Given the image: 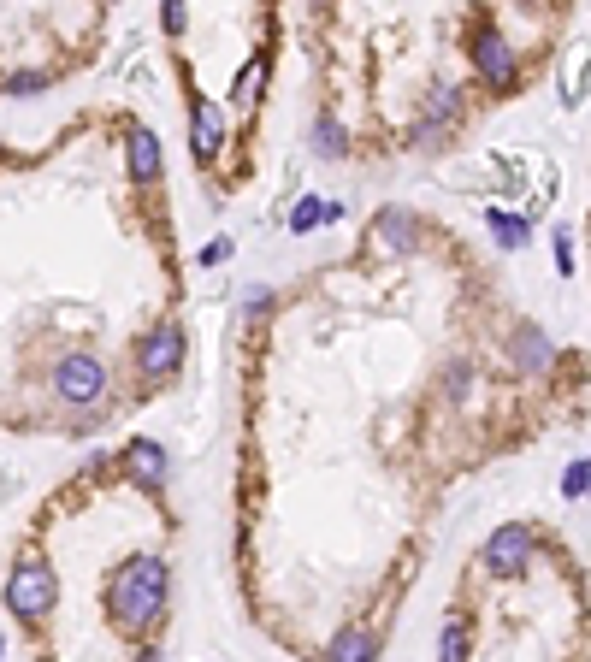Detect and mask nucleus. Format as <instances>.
<instances>
[{"label":"nucleus","instance_id":"3","mask_svg":"<svg viewBox=\"0 0 591 662\" xmlns=\"http://www.w3.org/2000/svg\"><path fill=\"white\" fill-rule=\"evenodd\" d=\"M101 391H107V373H101L95 355H66L54 367V397L66 402V408H89Z\"/></svg>","mask_w":591,"mask_h":662},{"label":"nucleus","instance_id":"6","mask_svg":"<svg viewBox=\"0 0 591 662\" xmlns=\"http://www.w3.org/2000/svg\"><path fill=\"white\" fill-rule=\"evenodd\" d=\"M379 657V639L373 633H361V627H343L337 639H331V657L326 662H373Z\"/></svg>","mask_w":591,"mask_h":662},{"label":"nucleus","instance_id":"5","mask_svg":"<svg viewBox=\"0 0 591 662\" xmlns=\"http://www.w3.org/2000/svg\"><path fill=\"white\" fill-rule=\"evenodd\" d=\"M178 361H184V337L178 326H160L142 349H136V367L148 373V379H166V373H178Z\"/></svg>","mask_w":591,"mask_h":662},{"label":"nucleus","instance_id":"11","mask_svg":"<svg viewBox=\"0 0 591 662\" xmlns=\"http://www.w3.org/2000/svg\"><path fill=\"white\" fill-rule=\"evenodd\" d=\"M326 213H337V207H326V201H302V207L290 213V231H314V225H320Z\"/></svg>","mask_w":591,"mask_h":662},{"label":"nucleus","instance_id":"4","mask_svg":"<svg viewBox=\"0 0 591 662\" xmlns=\"http://www.w3.org/2000/svg\"><path fill=\"white\" fill-rule=\"evenodd\" d=\"M526 544H532V532L521 527V521H509V527H497L491 532V544H485V568L491 574H521V562H526Z\"/></svg>","mask_w":591,"mask_h":662},{"label":"nucleus","instance_id":"8","mask_svg":"<svg viewBox=\"0 0 591 662\" xmlns=\"http://www.w3.org/2000/svg\"><path fill=\"white\" fill-rule=\"evenodd\" d=\"M125 462H131L142 479H160V473H166V456H160L154 444H131V450H125Z\"/></svg>","mask_w":591,"mask_h":662},{"label":"nucleus","instance_id":"9","mask_svg":"<svg viewBox=\"0 0 591 662\" xmlns=\"http://www.w3.org/2000/svg\"><path fill=\"white\" fill-rule=\"evenodd\" d=\"M438 662H467V621H461V615H450V627H444V651H438Z\"/></svg>","mask_w":591,"mask_h":662},{"label":"nucleus","instance_id":"10","mask_svg":"<svg viewBox=\"0 0 591 662\" xmlns=\"http://www.w3.org/2000/svg\"><path fill=\"white\" fill-rule=\"evenodd\" d=\"M131 148H136V154H131V160H136V172H142V178H160V142H154V136L142 131V136L131 142Z\"/></svg>","mask_w":591,"mask_h":662},{"label":"nucleus","instance_id":"7","mask_svg":"<svg viewBox=\"0 0 591 662\" xmlns=\"http://www.w3.org/2000/svg\"><path fill=\"white\" fill-rule=\"evenodd\" d=\"M261 83H266V54H255V60L243 66V77L231 83V101H243V107H249V101L261 95Z\"/></svg>","mask_w":591,"mask_h":662},{"label":"nucleus","instance_id":"1","mask_svg":"<svg viewBox=\"0 0 591 662\" xmlns=\"http://www.w3.org/2000/svg\"><path fill=\"white\" fill-rule=\"evenodd\" d=\"M101 603H107V621H113L119 633L142 639V633L160 627V615H166V568H160L154 556H131L119 574H107Z\"/></svg>","mask_w":591,"mask_h":662},{"label":"nucleus","instance_id":"2","mask_svg":"<svg viewBox=\"0 0 591 662\" xmlns=\"http://www.w3.org/2000/svg\"><path fill=\"white\" fill-rule=\"evenodd\" d=\"M48 603H54L48 562H42V556H24V562L12 568V580H6V609H12L18 621H36V615H48Z\"/></svg>","mask_w":591,"mask_h":662},{"label":"nucleus","instance_id":"12","mask_svg":"<svg viewBox=\"0 0 591 662\" xmlns=\"http://www.w3.org/2000/svg\"><path fill=\"white\" fill-rule=\"evenodd\" d=\"M314 142H320V154H343V125L320 119V125H314Z\"/></svg>","mask_w":591,"mask_h":662}]
</instances>
